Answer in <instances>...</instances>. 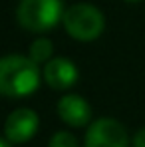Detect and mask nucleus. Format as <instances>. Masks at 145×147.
I'll return each instance as SVG.
<instances>
[{"instance_id":"nucleus-1","label":"nucleus","mask_w":145,"mask_h":147,"mask_svg":"<svg viewBox=\"0 0 145 147\" xmlns=\"http://www.w3.org/2000/svg\"><path fill=\"white\" fill-rule=\"evenodd\" d=\"M40 78V66L28 56L10 54L0 58V96L14 99L26 98L38 90Z\"/></svg>"},{"instance_id":"nucleus-2","label":"nucleus","mask_w":145,"mask_h":147,"mask_svg":"<svg viewBox=\"0 0 145 147\" xmlns=\"http://www.w3.org/2000/svg\"><path fill=\"white\" fill-rule=\"evenodd\" d=\"M62 0H20L16 8L18 24L28 32H46L52 30L64 18Z\"/></svg>"},{"instance_id":"nucleus-3","label":"nucleus","mask_w":145,"mask_h":147,"mask_svg":"<svg viewBox=\"0 0 145 147\" xmlns=\"http://www.w3.org/2000/svg\"><path fill=\"white\" fill-rule=\"evenodd\" d=\"M62 24L74 40L92 42L101 36L105 28V18L101 10L92 4H74L70 8H66Z\"/></svg>"},{"instance_id":"nucleus-4","label":"nucleus","mask_w":145,"mask_h":147,"mask_svg":"<svg viewBox=\"0 0 145 147\" xmlns=\"http://www.w3.org/2000/svg\"><path fill=\"white\" fill-rule=\"evenodd\" d=\"M129 135L123 123L111 117H99L86 131L84 147H129Z\"/></svg>"},{"instance_id":"nucleus-5","label":"nucleus","mask_w":145,"mask_h":147,"mask_svg":"<svg viewBox=\"0 0 145 147\" xmlns=\"http://www.w3.org/2000/svg\"><path fill=\"white\" fill-rule=\"evenodd\" d=\"M38 125H40V117H38V113L34 109H30V107L14 109L4 121L6 141H10V143H26V141H30L36 135Z\"/></svg>"},{"instance_id":"nucleus-6","label":"nucleus","mask_w":145,"mask_h":147,"mask_svg":"<svg viewBox=\"0 0 145 147\" xmlns=\"http://www.w3.org/2000/svg\"><path fill=\"white\" fill-rule=\"evenodd\" d=\"M44 82L52 90H68L78 82V68L68 58H52L44 66Z\"/></svg>"},{"instance_id":"nucleus-7","label":"nucleus","mask_w":145,"mask_h":147,"mask_svg":"<svg viewBox=\"0 0 145 147\" xmlns=\"http://www.w3.org/2000/svg\"><path fill=\"white\" fill-rule=\"evenodd\" d=\"M58 115L70 127H86L92 121V105L82 96H64L58 101Z\"/></svg>"},{"instance_id":"nucleus-8","label":"nucleus","mask_w":145,"mask_h":147,"mask_svg":"<svg viewBox=\"0 0 145 147\" xmlns=\"http://www.w3.org/2000/svg\"><path fill=\"white\" fill-rule=\"evenodd\" d=\"M52 54H54V46H52V42H50L48 38H36L32 44H30V50H28V58L34 62V64H48L50 60H52Z\"/></svg>"},{"instance_id":"nucleus-9","label":"nucleus","mask_w":145,"mask_h":147,"mask_svg":"<svg viewBox=\"0 0 145 147\" xmlns=\"http://www.w3.org/2000/svg\"><path fill=\"white\" fill-rule=\"evenodd\" d=\"M48 147H78V139L70 131H56L50 137Z\"/></svg>"},{"instance_id":"nucleus-10","label":"nucleus","mask_w":145,"mask_h":147,"mask_svg":"<svg viewBox=\"0 0 145 147\" xmlns=\"http://www.w3.org/2000/svg\"><path fill=\"white\" fill-rule=\"evenodd\" d=\"M131 147H145V127L135 131V135L131 137Z\"/></svg>"},{"instance_id":"nucleus-11","label":"nucleus","mask_w":145,"mask_h":147,"mask_svg":"<svg viewBox=\"0 0 145 147\" xmlns=\"http://www.w3.org/2000/svg\"><path fill=\"white\" fill-rule=\"evenodd\" d=\"M0 147H12V145H10V141H6V139H0Z\"/></svg>"},{"instance_id":"nucleus-12","label":"nucleus","mask_w":145,"mask_h":147,"mask_svg":"<svg viewBox=\"0 0 145 147\" xmlns=\"http://www.w3.org/2000/svg\"><path fill=\"white\" fill-rule=\"evenodd\" d=\"M125 2H139V0H125Z\"/></svg>"}]
</instances>
